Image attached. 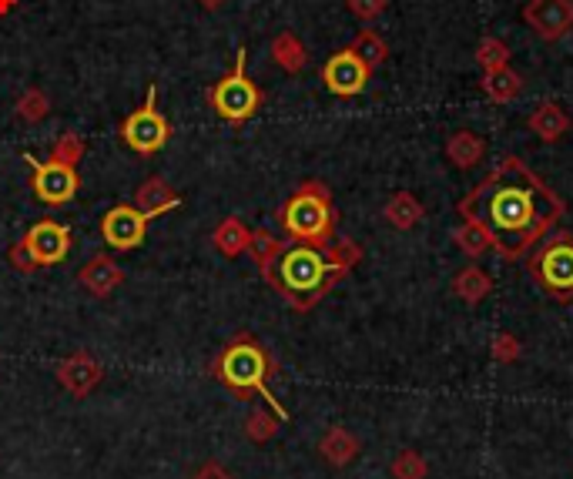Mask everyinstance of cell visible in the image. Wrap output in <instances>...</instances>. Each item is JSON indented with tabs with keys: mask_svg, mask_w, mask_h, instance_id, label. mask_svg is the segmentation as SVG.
Instances as JSON below:
<instances>
[{
	"mask_svg": "<svg viewBox=\"0 0 573 479\" xmlns=\"http://www.w3.org/2000/svg\"><path fill=\"white\" fill-rule=\"evenodd\" d=\"M101 376H104V369L91 352H74V356H68L61 366H57V382L78 399L91 396L94 386L101 382Z\"/></svg>",
	"mask_w": 573,
	"mask_h": 479,
	"instance_id": "4fadbf2b",
	"label": "cell"
},
{
	"mask_svg": "<svg viewBox=\"0 0 573 479\" xmlns=\"http://www.w3.org/2000/svg\"><path fill=\"white\" fill-rule=\"evenodd\" d=\"M570 128H573V124H570Z\"/></svg>",
	"mask_w": 573,
	"mask_h": 479,
	"instance_id": "f35d334b",
	"label": "cell"
},
{
	"mask_svg": "<svg viewBox=\"0 0 573 479\" xmlns=\"http://www.w3.org/2000/svg\"><path fill=\"white\" fill-rule=\"evenodd\" d=\"M456 212L480 222L503 258H520L557 228L567 205L520 158L506 155L480 185L470 188V195L460 198Z\"/></svg>",
	"mask_w": 573,
	"mask_h": 479,
	"instance_id": "6da1fadb",
	"label": "cell"
},
{
	"mask_svg": "<svg viewBox=\"0 0 573 479\" xmlns=\"http://www.w3.org/2000/svg\"><path fill=\"white\" fill-rule=\"evenodd\" d=\"M121 141L135 155H158L171 141V121L158 108V84H151L145 104L121 121Z\"/></svg>",
	"mask_w": 573,
	"mask_h": 479,
	"instance_id": "52a82bcc",
	"label": "cell"
},
{
	"mask_svg": "<svg viewBox=\"0 0 573 479\" xmlns=\"http://www.w3.org/2000/svg\"><path fill=\"white\" fill-rule=\"evenodd\" d=\"M490 292H493V279L483 272L480 265H466L463 272L453 279V295L466 305H480Z\"/></svg>",
	"mask_w": 573,
	"mask_h": 479,
	"instance_id": "44dd1931",
	"label": "cell"
},
{
	"mask_svg": "<svg viewBox=\"0 0 573 479\" xmlns=\"http://www.w3.org/2000/svg\"><path fill=\"white\" fill-rule=\"evenodd\" d=\"M198 4H202L205 11H218V7H225V0H198Z\"/></svg>",
	"mask_w": 573,
	"mask_h": 479,
	"instance_id": "8d00e7d4",
	"label": "cell"
},
{
	"mask_svg": "<svg viewBox=\"0 0 573 479\" xmlns=\"http://www.w3.org/2000/svg\"><path fill=\"white\" fill-rule=\"evenodd\" d=\"M483 94L496 104H510L513 98H520L523 91V78L513 71L510 64L506 67H496V71H483V81H480Z\"/></svg>",
	"mask_w": 573,
	"mask_h": 479,
	"instance_id": "ffe728a7",
	"label": "cell"
},
{
	"mask_svg": "<svg viewBox=\"0 0 573 479\" xmlns=\"http://www.w3.org/2000/svg\"><path fill=\"white\" fill-rule=\"evenodd\" d=\"M17 7V0H0V14H11Z\"/></svg>",
	"mask_w": 573,
	"mask_h": 479,
	"instance_id": "74e56055",
	"label": "cell"
},
{
	"mask_svg": "<svg viewBox=\"0 0 573 479\" xmlns=\"http://www.w3.org/2000/svg\"><path fill=\"white\" fill-rule=\"evenodd\" d=\"M282 419L272 413V409H255L252 416L245 419V436L252 439V443H269L279 433Z\"/></svg>",
	"mask_w": 573,
	"mask_h": 479,
	"instance_id": "83f0119b",
	"label": "cell"
},
{
	"mask_svg": "<svg viewBox=\"0 0 573 479\" xmlns=\"http://www.w3.org/2000/svg\"><path fill=\"white\" fill-rule=\"evenodd\" d=\"M84 158V141L81 134H61V138L54 141V151H51V161H61V165H71L78 168V161Z\"/></svg>",
	"mask_w": 573,
	"mask_h": 479,
	"instance_id": "1f68e13d",
	"label": "cell"
},
{
	"mask_svg": "<svg viewBox=\"0 0 573 479\" xmlns=\"http://www.w3.org/2000/svg\"><path fill=\"white\" fill-rule=\"evenodd\" d=\"M389 473H393V479H426L429 463L423 453H416V449H403V453H396Z\"/></svg>",
	"mask_w": 573,
	"mask_h": 479,
	"instance_id": "f546056e",
	"label": "cell"
},
{
	"mask_svg": "<svg viewBox=\"0 0 573 479\" xmlns=\"http://www.w3.org/2000/svg\"><path fill=\"white\" fill-rule=\"evenodd\" d=\"M530 279L540 285L553 302H573V235L550 232L543 235L533 255L527 258Z\"/></svg>",
	"mask_w": 573,
	"mask_h": 479,
	"instance_id": "8992f818",
	"label": "cell"
},
{
	"mask_svg": "<svg viewBox=\"0 0 573 479\" xmlns=\"http://www.w3.org/2000/svg\"><path fill=\"white\" fill-rule=\"evenodd\" d=\"M181 205V198H178V191L168 185L165 178H148L145 185L138 188V195H135V208L141 215L148 218H161L165 212H171V208H178Z\"/></svg>",
	"mask_w": 573,
	"mask_h": 479,
	"instance_id": "9a60e30c",
	"label": "cell"
},
{
	"mask_svg": "<svg viewBox=\"0 0 573 479\" xmlns=\"http://www.w3.org/2000/svg\"><path fill=\"white\" fill-rule=\"evenodd\" d=\"M389 0H346L349 14H356L359 21H376V17L386 11Z\"/></svg>",
	"mask_w": 573,
	"mask_h": 479,
	"instance_id": "836d02e7",
	"label": "cell"
},
{
	"mask_svg": "<svg viewBox=\"0 0 573 479\" xmlns=\"http://www.w3.org/2000/svg\"><path fill=\"white\" fill-rule=\"evenodd\" d=\"M11 265L17 268V272H37L34 258H31V252H27V245H24V238L11 248Z\"/></svg>",
	"mask_w": 573,
	"mask_h": 479,
	"instance_id": "e575fe53",
	"label": "cell"
},
{
	"mask_svg": "<svg viewBox=\"0 0 573 479\" xmlns=\"http://www.w3.org/2000/svg\"><path fill=\"white\" fill-rule=\"evenodd\" d=\"M212 372H215L218 382H225V386L235 392V396L248 399L252 392H259L282 423L289 419L285 406L272 396V389H269V376H275V359L265 352L262 342L252 339V335H238L232 346H225L222 356L215 359Z\"/></svg>",
	"mask_w": 573,
	"mask_h": 479,
	"instance_id": "3957f363",
	"label": "cell"
},
{
	"mask_svg": "<svg viewBox=\"0 0 573 479\" xmlns=\"http://www.w3.org/2000/svg\"><path fill=\"white\" fill-rule=\"evenodd\" d=\"M282 232L292 242L326 248L336 238V205H332V191L322 181H302L295 195L279 208Z\"/></svg>",
	"mask_w": 573,
	"mask_h": 479,
	"instance_id": "277c9868",
	"label": "cell"
},
{
	"mask_svg": "<svg viewBox=\"0 0 573 479\" xmlns=\"http://www.w3.org/2000/svg\"><path fill=\"white\" fill-rule=\"evenodd\" d=\"M339 279H346V272H339V268L329 262L326 248L295 242L292 248H282L279 262L272 268L269 285L295 312H309L326 299L329 289Z\"/></svg>",
	"mask_w": 573,
	"mask_h": 479,
	"instance_id": "7a4b0ae2",
	"label": "cell"
},
{
	"mask_svg": "<svg viewBox=\"0 0 573 479\" xmlns=\"http://www.w3.org/2000/svg\"><path fill=\"white\" fill-rule=\"evenodd\" d=\"M101 235L104 242L118 248V252H131V248L145 245L148 218L141 215L135 205H114L111 212L101 218Z\"/></svg>",
	"mask_w": 573,
	"mask_h": 479,
	"instance_id": "7c38bea8",
	"label": "cell"
},
{
	"mask_svg": "<svg viewBox=\"0 0 573 479\" xmlns=\"http://www.w3.org/2000/svg\"><path fill=\"white\" fill-rule=\"evenodd\" d=\"M78 282L94 295V299H108V295L124 282V272H121V265L111 262L108 255H94L91 262L78 272Z\"/></svg>",
	"mask_w": 573,
	"mask_h": 479,
	"instance_id": "5bb4252c",
	"label": "cell"
},
{
	"mask_svg": "<svg viewBox=\"0 0 573 479\" xmlns=\"http://www.w3.org/2000/svg\"><path fill=\"white\" fill-rule=\"evenodd\" d=\"M490 352H493V359L500 362V366H510V362H517V359H520L523 342H520L513 332H500V335H493Z\"/></svg>",
	"mask_w": 573,
	"mask_h": 479,
	"instance_id": "d6a6232c",
	"label": "cell"
},
{
	"mask_svg": "<svg viewBox=\"0 0 573 479\" xmlns=\"http://www.w3.org/2000/svg\"><path fill=\"white\" fill-rule=\"evenodd\" d=\"M369 78H372V67L362 61L352 47H342V51H336L322 64V84H326L336 98H356V94L366 91Z\"/></svg>",
	"mask_w": 573,
	"mask_h": 479,
	"instance_id": "9c48e42d",
	"label": "cell"
},
{
	"mask_svg": "<svg viewBox=\"0 0 573 479\" xmlns=\"http://www.w3.org/2000/svg\"><path fill=\"white\" fill-rule=\"evenodd\" d=\"M382 215H386V222L393 228H399V232H409V228H416L419 222H423L426 208H423V201L413 195V191H396V195L386 201Z\"/></svg>",
	"mask_w": 573,
	"mask_h": 479,
	"instance_id": "d6986e66",
	"label": "cell"
},
{
	"mask_svg": "<svg viewBox=\"0 0 573 479\" xmlns=\"http://www.w3.org/2000/svg\"><path fill=\"white\" fill-rule=\"evenodd\" d=\"M523 21L540 41H563L573 31V0H527Z\"/></svg>",
	"mask_w": 573,
	"mask_h": 479,
	"instance_id": "30bf717a",
	"label": "cell"
},
{
	"mask_svg": "<svg viewBox=\"0 0 573 479\" xmlns=\"http://www.w3.org/2000/svg\"><path fill=\"white\" fill-rule=\"evenodd\" d=\"M265 101V91L248 78V51L245 44L235 51V67L225 74L222 81H215L208 88V108L232 128H242L245 121H252L259 114Z\"/></svg>",
	"mask_w": 573,
	"mask_h": 479,
	"instance_id": "5b68a950",
	"label": "cell"
},
{
	"mask_svg": "<svg viewBox=\"0 0 573 479\" xmlns=\"http://www.w3.org/2000/svg\"><path fill=\"white\" fill-rule=\"evenodd\" d=\"M248 238H252V232L245 228L242 218H235V215H228L222 218V225L215 228V235H212V242L215 248L222 252L225 258H238L248 248Z\"/></svg>",
	"mask_w": 573,
	"mask_h": 479,
	"instance_id": "cb8c5ba5",
	"label": "cell"
},
{
	"mask_svg": "<svg viewBox=\"0 0 573 479\" xmlns=\"http://www.w3.org/2000/svg\"><path fill=\"white\" fill-rule=\"evenodd\" d=\"M24 161L34 175L31 188L37 201H44V205H68V201L78 195L81 188L78 168L61 165V161H37L34 155H24Z\"/></svg>",
	"mask_w": 573,
	"mask_h": 479,
	"instance_id": "ba28073f",
	"label": "cell"
},
{
	"mask_svg": "<svg viewBox=\"0 0 573 479\" xmlns=\"http://www.w3.org/2000/svg\"><path fill=\"white\" fill-rule=\"evenodd\" d=\"M47 111H51V101H47V94L41 88H27L21 98H17V118L27 124L44 121Z\"/></svg>",
	"mask_w": 573,
	"mask_h": 479,
	"instance_id": "4dcf8cb0",
	"label": "cell"
},
{
	"mask_svg": "<svg viewBox=\"0 0 573 479\" xmlns=\"http://www.w3.org/2000/svg\"><path fill=\"white\" fill-rule=\"evenodd\" d=\"M359 449H362L359 436L352 433V429H346V426H332L329 433L319 439V456L326 459L329 466H336V469L356 463Z\"/></svg>",
	"mask_w": 573,
	"mask_h": 479,
	"instance_id": "2e32d148",
	"label": "cell"
},
{
	"mask_svg": "<svg viewBox=\"0 0 573 479\" xmlns=\"http://www.w3.org/2000/svg\"><path fill=\"white\" fill-rule=\"evenodd\" d=\"M191 479H235V476L228 473L225 466H218V463H205V466L198 469V473L191 476Z\"/></svg>",
	"mask_w": 573,
	"mask_h": 479,
	"instance_id": "d590c367",
	"label": "cell"
},
{
	"mask_svg": "<svg viewBox=\"0 0 573 479\" xmlns=\"http://www.w3.org/2000/svg\"><path fill=\"white\" fill-rule=\"evenodd\" d=\"M326 255H329V262L339 268V272L349 275L352 268L362 262V255H366V252H362V245L352 242V238H339V242L332 238V242L326 245Z\"/></svg>",
	"mask_w": 573,
	"mask_h": 479,
	"instance_id": "f1b7e54d",
	"label": "cell"
},
{
	"mask_svg": "<svg viewBox=\"0 0 573 479\" xmlns=\"http://www.w3.org/2000/svg\"><path fill=\"white\" fill-rule=\"evenodd\" d=\"M453 242H456V248H460L463 255H470V258H480V255H486V252H493L490 232H486L480 222H473V218H463V222L456 225Z\"/></svg>",
	"mask_w": 573,
	"mask_h": 479,
	"instance_id": "d4e9b609",
	"label": "cell"
},
{
	"mask_svg": "<svg viewBox=\"0 0 573 479\" xmlns=\"http://www.w3.org/2000/svg\"><path fill=\"white\" fill-rule=\"evenodd\" d=\"M24 245L34 258L37 272H41V268H51V265L68 258V252H71V228L61 225V222H51V218H44V222L31 225V232L24 235Z\"/></svg>",
	"mask_w": 573,
	"mask_h": 479,
	"instance_id": "8fae6325",
	"label": "cell"
},
{
	"mask_svg": "<svg viewBox=\"0 0 573 479\" xmlns=\"http://www.w3.org/2000/svg\"><path fill=\"white\" fill-rule=\"evenodd\" d=\"M570 114L560 108L557 101H543L537 111L527 118V128L537 134L540 141H547V145H553V141H560L563 134L570 131Z\"/></svg>",
	"mask_w": 573,
	"mask_h": 479,
	"instance_id": "e0dca14e",
	"label": "cell"
},
{
	"mask_svg": "<svg viewBox=\"0 0 573 479\" xmlns=\"http://www.w3.org/2000/svg\"><path fill=\"white\" fill-rule=\"evenodd\" d=\"M510 44L503 41V37H483L480 44H476V61H480L483 71H496V67H506L510 64Z\"/></svg>",
	"mask_w": 573,
	"mask_h": 479,
	"instance_id": "4316f807",
	"label": "cell"
},
{
	"mask_svg": "<svg viewBox=\"0 0 573 479\" xmlns=\"http://www.w3.org/2000/svg\"><path fill=\"white\" fill-rule=\"evenodd\" d=\"M282 248H285V245L269 232V228H259V232H252V238H248L245 252L255 258V265H259V272H262L265 282L272 279V268H275V262H279Z\"/></svg>",
	"mask_w": 573,
	"mask_h": 479,
	"instance_id": "603a6c76",
	"label": "cell"
},
{
	"mask_svg": "<svg viewBox=\"0 0 573 479\" xmlns=\"http://www.w3.org/2000/svg\"><path fill=\"white\" fill-rule=\"evenodd\" d=\"M446 161H453V168H473L480 165L486 155V141L476 131H453L446 138Z\"/></svg>",
	"mask_w": 573,
	"mask_h": 479,
	"instance_id": "ac0fdd59",
	"label": "cell"
},
{
	"mask_svg": "<svg viewBox=\"0 0 573 479\" xmlns=\"http://www.w3.org/2000/svg\"><path fill=\"white\" fill-rule=\"evenodd\" d=\"M349 47L362 57V61H366V64L372 67V71H376L379 64H386V57H389L386 37H382L379 31H372V27H366V31H359V34H356V41H352Z\"/></svg>",
	"mask_w": 573,
	"mask_h": 479,
	"instance_id": "484cf974",
	"label": "cell"
},
{
	"mask_svg": "<svg viewBox=\"0 0 573 479\" xmlns=\"http://www.w3.org/2000/svg\"><path fill=\"white\" fill-rule=\"evenodd\" d=\"M272 61L279 64L285 74H299L305 71V64H309V51H305V44L292 31H282L272 41Z\"/></svg>",
	"mask_w": 573,
	"mask_h": 479,
	"instance_id": "7402d4cb",
	"label": "cell"
}]
</instances>
